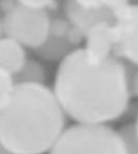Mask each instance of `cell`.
Listing matches in <instances>:
<instances>
[{
    "label": "cell",
    "mask_w": 138,
    "mask_h": 154,
    "mask_svg": "<svg viewBox=\"0 0 138 154\" xmlns=\"http://www.w3.org/2000/svg\"><path fill=\"white\" fill-rule=\"evenodd\" d=\"M53 91L67 118L80 125H108L128 110L130 74L122 60L111 56L90 62L83 48L62 60Z\"/></svg>",
    "instance_id": "6da1fadb"
},
{
    "label": "cell",
    "mask_w": 138,
    "mask_h": 154,
    "mask_svg": "<svg viewBox=\"0 0 138 154\" xmlns=\"http://www.w3.org/2000/svg\"><path fill=\"white\" fill-rule=\"evenodd\" d=\"M67 129V116L44 83H16L0 99V144L12 154H48Z\"/></svg>",
    "instance_id": "7a4b0ae2"
},
{
    "label": "cell",
    "mask_w": 138,
    "mask_h": 154,
    "mask_svg": "<svg viewBox=\"0 0 138 154\" xmlns=\"http://www.w3.org/2000/svg\"><path fill=\"white\" fill-rule=\"evenodd\" d=\"M48 154H128L118 130L108 125L67 127Z\"/></svg>",
    "instance_id": "3957f363"
},
{
    "label": "cell",
    "mask_w": 138,
    "mask_h": 154,
    "mask_svg": "<svg viewBox=\"0 0 138 154\" xmlns=\"http://www.w3.org/2000/svg\"><path fill=\"white\" fill-rule=\"evenodd\" d=\"M1 19L3 35L24 48L40 50L50 35V13L27 8L21 1H16Z\"/></svg>",
    "instance_id": "277c9868"
},
{
    "label": "cell",
    "mask_w": 138,
    "mask_h": 154,
    "mask_svg": "<svg viewBox=\"0 0 138 154\" xmlns=\"http://www.w3.org/2000/svg\"><path fill=\"white\" fill-rule=\"evenodd\" d=\"M114 55L138 67V4L123 1L114 12Z\"/></svg>",
    "instance_id": "5b68a950"
},
{
    "label": "cell",
    "mask_w": 138,
    "mask_h": 154,
    "mask_svg": "<svg viewBox=\"0 0 138 154\" xmlns=\"http://www.w3.org/2000/svg\"><path fill=\"white\" fill-rule=\"evenodd\" d=\"M123 1L79 0L63 3V11L69 23L84 37L92 26L101 22L114 23V12Z\"/></svg>",
    "instance_id": "8992f818"
},
{
    "label": "cell",
    "mask_w": 138,
    "mask_h": 154,
    "mask_svg": "<svg viewBox=\"0 0 138 154\" xmlns=\"http://www.w3.org/2000/svg\"><path fill=\"white\" fill-rule=\"evenodd\" d=\"M83 50L90 62L101 63L114 55L115 37L113 23L101 22L92 26L84 35Z\"/></svg>",
    "instance_id": "52a82bcc"
},
{
    "label": "cell",
    "mask_w": 138,
    "mask_h": 154,
    "mask_svg": "<svg viewBox=\"0 0 138 154\" xmlns=\"http://www.w3.org/2000/svg\"><path fill=\"white\" fill-rule=\"evenodd\" d=\"M27 60L26 50L20 43L5 35L0 38V69L16 76Z\"/></svg>",
    "instance_id": "ba28073f"
},
{
    "label": "cell",
    "mask_w": 138,
    "mask_h": 154,
    "mask_svg": "<svg viewBox=\"0 0 138 154\" xmlns=\"http://www.w3.org/2000/svg\"><path fill=\"white\" fill-rule=\"evenodd\" d=\"M44 69L34 60H27L23 69L15 76L16 83H44Z\"/></svg>",
    "instance_id": "9c48e42d"
},
{
    "label": "cell",
    "mask_w": 138,
    "mask_h": 154,
    "mask_svg": "<svg viewBox=\"0 0 138 154\" xmlns=\"http://www.w3.org/2000/svg\"><path fill=\"white\" fill-rule=\"evenodd\" d=\"M118 132L125 141L128 154H138V141L135 137L132 124H127L118 129Z\"/></svg>",
    "instance_id": "30bf717a"
},
{
    "label": "cell",
    "mask_w": 138,
    "mask_h": 154,
    "mask_svg": "<svg viewBox=\"0 0 138 154\" xmlns=\"http://www.w3.org/2000/svg\"><path fill=\"white\" fill-rule=\"evenodd\" d=\"M21 2L27 8L48 13L55 11L58 5V2L54 0H21Z\"/></svg>",
    "instance_id": "8fae6325"
},
{
    "label": "cell",
    "mask_w": 138,
    "mask_h": 154,
    "mask_svg": "<svg viewBox=\"0 0 138 154\" xmlns=\"http://www.w3.org/2000/svg\"><path fill=\"white\" fill-rule=\"evenodd\" d=\"M16 85L15 76L8 71L0 69V99L10 94Z\"/></svg>",
    "instance_id": "7c38bea8"
},
{
    "label": "cell",
    "mask_w": 138,
    "mask_h": 154,
    "mask_svg": "<svg viewBox=\"0 0 138 154\" xmlns=\"http://www.w3.org/2000/svg\"><path fill=\"white\" fill-rule=\"evenodd\" d=\"M130 90L131 94L138 98V70L130 76Z\"/></svg>",
    "instance_id": "4fadbf2b"
},
{
    "label": "cell",
    "mask_w": 138,
    "mask_h": 154,
    "mask_svg": "<svg viewBox=\"0 0 138 154\" xmlns=\"http://www.w3.org/2000/svg\"><path fill=\"white\" fill-rule=\"evenodd\" d=\"M133 125V129H134V133H135V137H136L137 141H138V115H137V118H136V121H135Z\"/></svg>",
    "instance_id": "5bb4252c"
},
{
    "label": "cell",
    "mask_w": 138,
    "mask_h": 154,
    "mask_svg": "<svg viewBox=\"0 0 138 154\" xmlns=\"http://www.w3.org/2000/svg\"><path fill=\"white\" fill-rule=\"evenodd\" d=\"M0 154H12V153L8 152V151L6 150V149L4 148V147L2 146L1 144H0Z\"/></svg>",
    "instance_id": "9a60e30c"
},
{
    "label": "cell",
    "mask_w": 138,
    "mask_h": 154,
    "mask_svg": "<svg viewBox=\"0 0 138 154\" xmlns=\"http://www.w3.org/2000/svg\"><path fill=\"white\" fill-rule=\"evenodd\" d=\"M2 35H3V30H2V19L0 17V38H2Z\"/></svg>",
    "instance_id": "2e32d148"
}]
</instances>
